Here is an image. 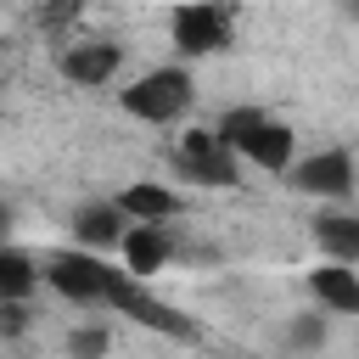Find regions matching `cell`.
Listing matches in <instances>:
<instances>
[{
  "label": "cell",
  "mask_w": 359,
  "mask_h": 359,
  "mask_svg": "<svg viewBox=\"0 0 359 359\" xmlns=\"http://www.w3.org/2000/svg\"><path fill=\"white\" fill-rule=\"evenodd\" d=\"M213 135L236 151V163H252V168H264V174H292V163H297V135H292V123L269 118L264 107H230V112L213 123Z\"/></svg>",
  "instance_id": "6da1fadb"
},
{
  "label": "cell",
  "mask_w": 359,
  "mask_h": 359,
  "mask_svg": "<svg viewBox=\"0 0 359 359\" xmlns=\"http://www.w3.org/2000/svg\"><path fill=\"white\" fill-rule=\"evenodd\" d=\"M118 107L140 123H180L196 107V84H191L185 67H151L129 90H118Z\"/></svg>",
  "instance_id": "7a4b0ae2"
},
{
  "label": "cell",
  "mask_w": 359,
  "mask_h": 359,
  "mask_svg": "<svg viewBox=\"0 0 359 359\" xmlns=\"http://www.w3.org/2000/svg\"><path fill=\"white\" fill-rule=\"evenodd\" d=\"M45 280H50V292H62L67 303H79V309H107V292H112V264L107 258H95V252H79V247H56V252H45V269H39Z\"/></svg>",
  "instance_id": "3957f363"
},
{
  "label": "cell",
  "mask_w": 359,
  "mask_h": 359,
  "mask_svg": "<svg viewBox=\"0 0 359 359\" xmlns=\"http://www.w3.org/2000/svg\"><path fill=\"white\" fill-rule=\"evenodd\" d=\"M168 168H174L180 180H191V185H208V191L241 185V163H236V151H230L213 129H185V135L168 146Z\"/></svg>",
  "instance_id": "277c9868"
},
{
  "label": "cell",
  "mask_w": 359,
  "mask_h": 359,
  "mask_svg": "<svg viewBox=\"0 0 359 359\" xmlns=\"http://www.w3.org/2000/svg\"><path fill=\"white\" fill-rule=\"evenodd\" d=\"M107 309H118V314H129L135 325H146V331H157V337H168V342H196L202 337V325L191 320V314H180V309H168L163 297H151L146 292V280H135V275H112V292H107Z\"/></svg>",
  "instance_id": "5b68a950"
},
{
  "label": "cell",
  "mask_w": 359,
  "mask_h": 359,
  "mask_svg": "<svg viewBox=\"0 0 359 359\" xmlns=\"http://www.w3.org/2000/svg\"><path fill=\"white\" fill-rule=\"evenodd\" d=\"M286 185L303 191V196H320V202H348L353 185H359V163H353L348 146H325L314 157H297L292 174H286Z\"/></svg>",
  "instance_id": "8992f818"
},
{
  "label": "cell",
  "mask_w": 359,
  "mask_h": 359,
  "mask_svg": "<svg viewBox=\"0 0 359 359\" xmlns=\"http://www.w3.org/2000/svg\"><path fill=\"white\" fill-rule=\"evenodd\" d=\"M168 34H174V50L180 56H213L236 39V11L230 6H180L168 17Z\"/></svg>",
  "instance_id": "52a82bcc"
},
{
  "label": "cell",
  "mask_w": 359,
  "mask_h": 359,
  "mask_svg": "<svg viewBox=\"0 0 359 359\" xmlns=\"http://www.w3.org/2000/svg\"><path fill=\"white\" fill-rule=\"evenodd\" d=\"M62 79L67 84H79V90H101V84H112L118 79V67H123V50H118V39H79V45H67L62 50Z\"/></svg>",
  "instance_id": "ba28073f"
},
{
  "label": "cell",
  "mask_w": 359,
  "mask_h": 359,
  "mask_svg": "<svg viewBox=\"0 0 359 359\" xmlns=\"http://www.w3.org/2000/svg\"><path fill=\"white\" fill-rule=\"evenodd\" d=\"M67 230H73V247H79V252L107 258V252H118V241H123L129 219L118 213V202H79V208H73V219H67Z\"/></svg>",
  "instance_id": "9c48e42d"
},
{
  "label": "cell",
  "mask_w": 359,
  "mask_h": 359,
  "mask_svg": "<svg viewBox=\"0 0 359 359\" xmlns=\"http://www.w3.org/2000/svg\"><path fill=\"white\" fill-rule=\"evenodd\" d=\"M118 269L123 275H135V280H151L168 258H174V236H168V224H129L123 230V241H118Z\"/></svg>",
  "instance_id": "30bf717a"
},
{
  "label": "cell",
  "mask_w": 359,
  "mask_h": 359,
  "mask_svg": "<svg viewBox=\"0 0 359 359\" xmlns=\"http://www.w3.org/2000/svg\"><path fill=\"white\" fill-rule=\"evenodd\" d=\"M314 247L325 252V264H342V269H353L359 264V213H348V208H325V213H314Z\"/></svg>",
  "instance_id": "8fae6325"
},
{
  "label": "cell",
  "mask_w": 359,
  "mask_h": 359,
  "mask_svg": "<svg viewBox=\"0 0 359 359\" xmlns=\"http://www.w3.org/2000/svg\"><path fill=\"white\" fill-rule=\"evenodd\" d=\"M112 202H118V213H123L129 224H168V219L180 213V191H168V185H157V180H135V185H123Z\"/></svg>",
  "instance_id": "7c38bea8"
},
{
  "label": "cell",
  "mask_w": 359,
  "mask_h": 359,
  "mask_svg": "<svg viewBox=\"0 0 359 359\" xmlns=\"http://www.w3.org/2000/svg\"><path fill=\"white\" fill-rule=\"evenodd\" d=\"M309 292H314L320 314H359V269L320 264V269H309Z\"/></svg>",
  "instance_id": "4fadbf2b"
},
{
  "label": "cell",
  "mask_w": 359,
  "mask_h": 359,
  "mask_svg": "<svg viewBox=\"0 0 359 359\" xmlns=\"http://www.w3.org/2000/svg\"><path fill=\"white\" fill-rule=\"evenodd\" d=\"M39 286V264L22 247H0V303H28Z\"/></svg>",
  "instance_id": "5bb4252c"
},
{
  "label": "cell",
  "mask_w": 359,
  "mask_h": 359,
  "mask_svg": "<svg viewBox=\"0 0 359 359\" xmlns=\"http://www.w3.org/2000/svg\"><path fill=\"white\" fill-rule=\"evenodd\" d=\"M107 348H112V331L101 320H84L67 331V359H107Z\"/></svg>",
  "instance_id": "9a60e30c"
},
{
  "label": "cell",
  "mask_w": 359,
  "mask_h": 359,
  "mask_svg": "<svg viewBox=\"0 0 359 359\" xmlns=\"http://www.w3.org/2000/svg\"><path fill=\"white\" fill-rule=\"evenodd\" d=\"M325 337H331V314H297V320L286 325V342H292L297 353H320Z\"/></svg>",
  "instance_id": "2e32d148"
},
{
  "label": "cell",
  "mask_w": 359,
  "mask_h": 359,
  "mask_svg": "<svg viewBox=\"0 0 359 359\" xmlns=\"http://www.w3.org/2000/svg\"><path fill=\"white\" fill-rule=\"evenodd\" d=\"M28 331V303H0V337H22Z\"/></svg>",
  "instance_id": "e0dca14e"
},
{
  "label": "cell",
  "mask_w": 359,
  "mask_h": 359,
  "mask_svg": "<svg viewBox=\"0 0 359 359\" xmlns=\"http://www.w3.org/2000/svg\"><path fill=\"white\" fill-rule=\"evenodd\" d=\"M11 230H17V208L0 196V247H11Z\"/></svg>",
  "instance_id": "ac0fdd59"
},
{
  "label": "cell",
  "mask_w": 359,
  "mask_h": 359,
  "mask_svg": "<svg viewBox=\"0 0 359 359\" xmlns=\"http://www.w3.org/2000/svg\"><path fill=\"white\" fill-rule=\"evenodd\" d=\"M342 17H348V22H359V0H348V6H342Z\"/></svg>",
  "instance_id": "d6986e66"
}]
</instances>
